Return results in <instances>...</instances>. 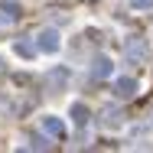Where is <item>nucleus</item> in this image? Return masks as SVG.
<instances>
[{"label": "nucleus", "mask_w": 153, "mask_h": 153, "mask_svg": "<svg viewBox=\"0 0 153 153\" xmlns=\"http://www.w3.org/2000/svg\"><path fill=\"white\" fill-rule=\"evenodd\" d=\"M91 75H94V78H108V75H111V59H104V56H101V59H94Z\"/></svg>", "instance_id": "nucleus-5"}, {"label": "nucleus", "mask_w": 153, "mask_h": 153, "mask_svg": "<svg viewBox=\"0 0 153 153\" xmlns=\"http://www.w3.org/2000/svg\"><path fill=\"white\" fill-rule=\"evenodd\" d=\"M3 13H7V20H13V16L20 13V7H16V3H3Z\"/></svg>", "instance_id": "nucleus-8"}, {"label": "nucleus", "mask_w": 153, "mask_h": 153, "mask_svg": "<svg viewBox=\"0 0 153 153\" xmlns=\"http://www.w3.org/2000/svg\"><path fill=\"white\" fill-rule=\"evenodd\" d=\"M72 117H75V124L85 127V124H88V108H85V104H72Z\"/></svg>", "instance_id": "nucleus-6"}, {"label": "nucleus", "mask_w": 153, "mask_h": 153, "mask_svg": "<svg viewBox=\"0 0 153 153\" xmlns=\"http://www.w3.org/2000/svg\"><path fill=\"white\" fill-rule=\"evenodd\" d=\"M16 52L26 56V59H33V56H36V46H30V42H16Z\"/></svg>", "instance_id": "nucleus-7"}, {"label": "nucleus", "mask_w": 153, "mask_h": 153, "mask_svg": "<svg viewBox=\"0 0 153 153\" xmlns=\"http://www.w3.org/2000/svg\"><path fill=\"white\" fill-rule=\"evenodd\" d=\"M134 91H137V82H134V78H117V82H114V94H117V98H130Z\"/></svg>", "instance_id": "nucleus-2"}, {"label": "nucleus", "mask_w": 153, "mask_h": 153, "mask_svg": "<svg viewBox=\"0 0 153 153\" xmlns=\"http://www.w3.org/2000/svg\"><path fill=\"white\" fill-rule=\"evenodd\" d=\"M39 49H42V52H59V33L56 30H42L39 33Z\"/></svg>", "instance_id": "nucleus-1"}, {"label": "nucleus", "mask_w": 153, "mask_h": 153, "mask_svg": "<svg viewBox=\"0 0 153 153\" xmlns=\"http://www.w3.org/2000/svg\"><path fill=\"white\" fill-rule=\"evenodd\" d=\"M42 130L52 134V137H62V134H65V124H62L59 117H42Z\"/></svg>", "instance_id": "nucleus-3"}, {"label": "nucleus", "mask_w": 153, "mask_h": 153, "mask_svg": "<svg viewBox=\"0 0 153 153\" xmlns=\"http://www.w3.org/2000/svg\"><path fill=\"white\" fill-rule=\"evenodd\" d=\"M33 147H36V150H49V140H42V137H33Z\"/></svg>", "instance_id": "nucleus-11"}, {"label": "nucleus", "mask_w": 153, "mask_h": 153, "mask_svg": "<svg viewBox=\"0 0 153 153\" xmlns=\"http://www.w3.org/2000/svg\"><path fill=\"white\" fill-rule=\"evenodd\" d=\"M127 56H130V59H143V56H147V42H143V39H130V42H127Z\"/></svg>", "instance_id": "nucleus-4"}, {"label": "nucleus", "mask_w": 153, "mask_h": 153, "mask_svg": "<svg viewBox=\"0 0 153 153\" xmlns=\"http://www.w3.org/2000/svg\"><path fill=\"white\" fill-rule=\"evenodd\" d=\"M134 10H153V0H130Z\"/></svg>", "instance_id": "nucleus-9"}, {"label": "nucleus", "mask_w": 153, "mask_h": 153, "mask_svg": "<svg viewBox=\"0 0 153 153\" xmlns=\"http://www.w3.org/2000/svg\"><path fill=\"white\" fill-rule=\"evenodd\" d=\"M49 82H56V85H62V82H65V72H62V68H56V72L49 75Z\"/></svg>", "instance_id": "nucleus-10"}, {"label": "nucleus", "mask_w": 153, "mask_h": 153, "mask_svg": "<svg viewBox=\"0 0 153 153\" xmlns=\"http://www.w3.org/2000/svg\"><path fill=\"white\" fill-rule=\"evenodd\" d=\"M104 124L114 127V124H117V111H108V114H104Z\"/></svg>", "instance_id": "nucleus-12"}]
</instances>
